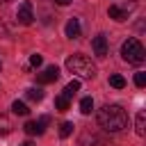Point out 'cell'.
<instances>
[{"mask_svg": "<svg viewBox=\"0 0 146 146\" xmlns=\"http://www.w3.org/2000/svg\"><path fill=\"white\" fill-rule=\"evenodd\" d=\"M96 119H98V125L105 132H119L128 125V114L121 105H103L98 110Z\"/></svg>", "mask_w": 146, "mask_h": 146, "instance_id": "cell-1", "label": "cell"}, {"mask_svg": "<svg viewBox=\"0 0 146 146\" xmlns=\"http://www.w3.org/2000/svg\"><path fill=\"white\" fill-rule=\"evenodd\" d=\"M66 71L73 73L75 78H82V80H91V78L96 75L94 62H91L89 57H84V55H71V57L66 59Z\"/></svg>", "mask_w": 146, "mask_h": 146, "instance_id": "cell-2", "label": "cell"}, {"mask_svg": "<svg viewBox=\"0 0 146 146\" xmlns=\"http://www.w3.org/2000/svg\"><path fill=\"white\" fill-rule=\"evenodd\" d=\"M121 55H123V59H125L128 64H141L144 57H146L144 46L139 43V39H128V41H123Z\"/></svg>", "mask_w": 146, "mask_h": 146, "instance_id": "cell-3", "label": "cell"}, {"mask_svg": "<svg viewBox=\"0 0 146 146\" xmlns=\"http://www.w3.org/2000/svg\"><path fill=\"white\" fill-rule=\"evenodd\" d=\"M130 9H135V2H130V5H110L107 16H110V18H114L116 23H123V21H128Z\"/></svg>", "mask_w": 146, "mask_h": 146, "instance_id": "cell-4", "label": "cell"}, {"mask_svg": "<svg viewBox=\"0 0 146 146\" xmlns=\"http://www.w3.org/2000/svg\"><path fill=\"white\" fill-rule=\"evenodd\" d=\"M16 18H18V23H23V25H30L32 21H34V11H32V2H21L18 5V9H16Z\"/></svg>", "mask_w": 146, "mask_h": 146, "instance_id": "cell-5", "label": "cell"}, {"mask_svg": "<svg viewBox=\"0 0 146 146\" xmlns=\"http://www.w3.org/2000/svg\"><path fill=\"white\" fill-rule=\"evenodd\" d=\"M91 48H94V55H96L98 59L107 57V50H110V46H107V39H105V34H98V36H94V39H91Z\"/></svg>", "mask_w": 146, "mask_h": 146, "instance_id": "cell-6", "label": "cell"}, {"mask_svg": "<svg viewBox=\"0 0 146 146\" xmlns=\"http://www.w3.org/2000/svg\"><path fill=\"white\" fill-rule=\"evenodd\" d=\"M48 123H50V116H41L36 121H27L25 123V132L27 135H43V130H46Z\"/></svg>", "mask_w": 146, "mask_h": 146, "instance_id": "cell-7", "label": "cell"}, {"mask_svg": "<svg viewBox=\"0 0 146 146\" xmlns=\"http://www.w3.org/2000/svg\"><path fill=\"white\" fill-rule=\"evenodd\" d=\"M57 78H59V68H57L55 64H52V66H46V68H43V71L39 73V82H41V84H48V82H55Z\"/></svg>", "mask_w": 146, "mask_h": 146, "instance_id": "cell-8", "label": "cell"}, {"mask_svg": "<svg viewBox=\"0 0 146 146\" xmlns=\"http://www.w3.org/2000/svg\"><path fill=\"white\" fill-rule=\"evenodd\" d=\"M64 32H66V36H68V39H80V34H82V27H80V21H78V18H71V21L66 23V27H64Z\"/></svg>", "mask_w": 146, "mask_h": 146, "instance_id": "cell-9", "label": "cell"}, {"mask_svg": "<svg viewBox=\"0 0 146 146\" xmlns=\"http://www.w3.org/2000/svg\"><path fill=\"white\" fill-rule=\"evenodd\" d=\"M135 130H137V135H139V137H144V135H146V112H144V110H141V112H137Z\"/></svg>", "mask_w": 146, "mask_h": 146, "instance_id": "cell-10", "label": "cell"}, {"mask_svg": "<svg viewBox=\"0 0 146 146\" xmlns=\"http://www.w3.org/2000/svg\"><path fill=\"white\" fill-rule=\"evenodd\" d=\"M78 91H80V80H71V82H68V84L64 87V94H62V96L71 100V98H73V96H75Z\"/></svg>", "mask_w": 146, "mask_h": 146, "instance_id": "cell-11", "label": "cell"}, {"mask_svg": "<svg viewBox=\"0 0 146 146\" xmlns=\"http://www.w3.org/2000/svg\"><path fill=\"white\" fill-rule=\"evenodd\" d=\"M11 112H14V114H18V116H27V114H30L27 105H25V103H21V100H14V103H11Z\"/></svg>", "mask_w": 146, "mask_h": 146, "instance_id": "cell-12", "label": "cell"}, {"mask_svg": "<svg viewBox=\"0 0 146 146\" xmlns=\"http://www.w3.org/2000/svg\"><path fill=\"white\" fill-rule=\"evenodd\" d=\"M91 110H94V98L91 96H84L80 100V112L82 114H91Z\"/></svg>", "mask_w": 146, "mask_h": 146, "instance_id": "cell-13", "label": "cell"}, {"mask_svg": "<svg viewBox=\"0 0 146 146\" xmlns=\"http://www.w3.org/2000/svg\"><path fill=\"white\" fill-rule=\"evenodd\" d=\"M11 128H14V123L9 121V116L0 114V135H7V132H11Z\"/></svg>", "mask_w": 146, "mask_h": 146, "instance_id": "cell-14", "label": "cell"}, {"mask_svg": "<svg viewBox=\"0 0 146 146\" xmlns=\"http://www.w3.org/2000/svg\"><path fill=\"white\" fill-rule=\"evenodd\" d=\"M110 84H112L114 89H123V87H125V78L119 75V73H114V75H110Z\"/></svg>", "mask_w": 146, "mask_h": 146, "instance_id": "cell-15", "label": "cell"}, {"mask_svg": "<svg viewBox=\"0 0 146 146\" xmlns=\"http://www.w3.org/2000/svg\"><path fill=\"white\" fill-rule=\"evenodd\" d=\"M25 96H27L30 100H36V103H39V100L43 98V91H41V89H36V87H30V89L25 91Z\"/></svg>", "mask_w": 146, "mask_h": 146, "instance_id": "cell-16", "label": "cell"}, {"mask_svg": "<svg viewBox=\"0 0 146 146\" xmlns=\"http://www.w3.org/2000/svg\"><path fill=\"white\" fill-rule=\"evenodd\" d=\"M71 132H73V123H71V121H64V123L59 125V137H62V139H66Z\"/></svg>", "mask_w": 146, "mask_h": 146, "instance_id": "cell-17", "label": "cell"}, {"mask_svg": "<svg viewBox=\"0 0 146 146\" xmlns=\"http://www.w3.org/2000/svg\"><path fill=\"white\" fill-rule=\"evenodd\" d=\"M68 103H71V100L64 98V96H57V98H55V107H57L59 112H66V110H68Z\"/></svg>", "mask_w": 146, "mask_h": 146, "instance_id": "cell-18", "label": "cell"}, {"mask_svg": "<svg viewBox=\"0 0 146 146\" xmlns=\"http://www.w3.org/2000/svg\"><path fill=\"white\" fill-rule=\"evenodd\" d=\"M135 84L137 87H146V73H135Z\"/></svg>", "mask_w": 146, "mask_h": 146, "instance_id": "cell-19", "label": "cell"}, {"mask_svg": "<svg viewBox=\"0 0 146 146\" xmlns=\"http://www.w3.org/2000/svg\"><path fill=\"white\" fill-rule=\"evenodd\" d=\"M30 64H32V66H41V64H43V57H41V55H36V52H34V55H32V57H30Z\"/></svg>", "mask_w": 146, "mask_h": 146, "instance_id": "cell-20", "label": "cell"}, {"mask_svg": "<svg viewBox=\"0 0 146 146\" xmlns=\"http://www.w3.org/2000/svg\"><path fill=\"white\" fill-rule=\"evenodd\" d=\"M59 7H66V5H71V0H55Z\"/></svg>", "mask_w": 146, "mask_h": 146, "instance_id": "cell-21", "label": "cell"}, {"mask_svg": "<svg viewBox=\"0 0 146 146\" xmlns=\"http://www.w3.org/2000/svg\"><path fill=\"white\" fill-rule=\"evenodd\" d=\"M21 146H34V144H32V141H30V139H27V141H23V144H21Z\"/></svg>", "mask_w": 146, "mask_h": 146, "instance_id": "cell-22", "label": "cell"}, {"mask_svg": "<svg viewBox=\"0 0 146 146\" xmlns=\"http://www.w3.org/2000/svg\"><path fill=\"white\" fill-rule=\"evenodd\" d=\"M0 2H9V0H0Z\"/></svg>", "mask_w": 146, "mask_h": 146, "instance_id": "cell-23", "label": "cell"}]
</instances>
